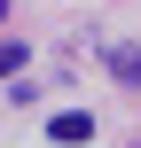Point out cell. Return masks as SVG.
<instances>
[{
  "mask_svg": "<svg viewBox=\"0 0 141 148\" xmlns=\"http://www.w3.org/2000/svg\"><path fill=\"white\" fill-rule=\"evenodd\" d=\"M47 133H55L63 148H71V140H94V117H86V109H55V117H47Z\"/></svg>",
  "mask_w": 141,
  "mask_h": 148,
  "instance_id": "obj_1",
  "label": "cell"
},
{
  "mask_svg": "<svg viewBox=\"0 0 141 148\" xmlns=\"http://www.w3.org/2000/svg\"><path fill=\"white\" fill-rule=\"evenodd\" d=\"M110 78L118 86H141V47H110Z\"/></svg>",
  "mask_w": 141,
  "mask_h": 148,
  "instance_id": "obj_2",
  "label": "cell"
},
{
  "mask_svg": "<svg viewBox=\"0 0 141 148\" xmlns=\"http://www.w3.org/2000/svg\"><path fill=\"white\" fill-rule=\"evenodd\" d=\"M24 62H31L24 47H0V78H24Z\"/></svg>",
  "mask_w": 141,
  "mask_h": 148,
  "instance_id": "obj_3",
  "label": "cell"
},
{
  "mask_svg": "<svg viewBox=\"0 0 141 148\" xmlns=\"http://www.w3.org/2000/svg\"><path fill=\"white\" fill-rule=\"evenodd\" d=\"M0 16H8V0H0Z\"/></svg>",
  "mask_w": 141,
  "mask_h": 148,
  "instance_id": "obj_4",
  "label": "cell"
}]
</instances>
